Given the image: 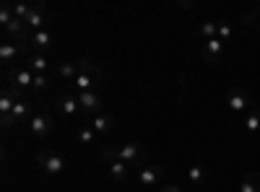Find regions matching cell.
I'll list each match as a JSON object with an SVG mask.
<instances>
[{"label":"cell","mask_w":260,"mask_h":192,"mask_svg":"<svg viewBox=\"0 0 260 192\" xmlns=\"http://www.w3.org/2000/svg\"><path fill=\"white\" fill-rule=\"evenodd\" d=\"M99 156H102L104 161H107V159H117V161H125V164H130V166H138V164L146 161V148H143L141 143H125V145H120V148H104Z\"/></svg>","instance_id":"obj_1"},{"label":"cell","mask_w":260,"mask_h":192,"mask_svg":"<svg viewBox=\"0 0 260 192\" xmlns=\"http://www.w3.org/2000/svg\"><path fill=\"white\" fill-rule=\"evenodd\" d=\"M99 78H102V68L94 65L89 57H83V60H81V70H78V75H76V81H73V86H76L78 94L94 91V86L99 83Z\"/></svg>","instance_id":"obj_2"},{"label":"cell","mask_w":260,"mask_h":192,"mask_svg":"<svg viewBox=\"0 0 260 192\" xmlns=\"http://www.w3.org/2000/svg\"><path fill=\"white\" fill-rule=\"evenodd\" d=\"M31 117H34V112H31V104H29L26 99H21V101L13 106V112H11V114L0 117V122H3V127L8 130V127H13V125H24V122H29Z\"/></svg>","instance_id":"obj_3"},{"label":"cell","mask_w":260,"mask_h":192,"mask_svg":"<svg viewBox=\"0 0 260 192\" xmlns=\"http://www.w3.org/2000/svg\"><path fill=\"white\" fill-rule=\"evenodd\" d=\"M8 78V86H16V89H31V83H34V73L29 70V65H16V68H8L6 73Z\"/></svg>","instance_id":"obj_4"},{"label":"cell","mask_w":260,"mask_h":192,"mask_svg":"<svg viewBox=\"0 0 260 192\" xmlns=\"http://www.w3.org/2000/svg\"><path fill=\"white\" fill-rule=\"evenodd\" d=\"M39 166H42V172H45L47 177H57V174L65 172V159L60 153L45 151V153H39Z\"/></svg>","instance_id":"obj_5"},{"label":"cell","mask_w":260,"mask_h":192,"mask_svg":"<svg viewBox=\"0 0 260 192\" xmlns=\"http://www.w3.org/2000/svg\"><path fill=\"white\" fill-rule=\"evenodd\" d=\"M52 114H47V112H34V117L29 120V133L34 135V138H47L50 133H52Z\"/></svg>","instance_id":"obj_6"},{"label":"cell","mask_w":260,"mask_h":192,"mask_svg":"<svg viewBox=\"0 0 260 192\" xmlns=\"http://www.w3.org/2000/svg\"><path fill=\"white\" fill-rule=\"evenodd\" d=\"M161 179H164V169H161L159 164H146V166H141V172H138L141 187H156V184H161Z\"/></svg>","instance_id":"obj_7"},{"label":"cell","mask_w":260,"mask_h":192,"mask_svg":"<svg viewBox=\"0 0 260 192\" xmlns=\"http://www.w3.org/2000/svg\"><path fill=\"white\" fill-rule=\"evenodd\" d=\"M3 31H6V42H29V39H31L29 26H26L21 18H13Z\"/></svg>","instance_id":"obj_8"},{"label":"cell","mask_w":260,"mask_h":192,"mask_svg":"<svg viewBox=\"0 0 260 192\" xmlns=\"http://www.w3.org/2000/svg\"><path fill=\"white\" fill-rule=\"evenodd\" d=\"M78 96V104H81V112L86 114H99L102 112V96L99 91H83V94H76Z\"/></svg>","instance_id":"obj_9"},{"label":"cell","mask_w":260,"mask_h":192,"mask_svg":"<svg viewBox=\"0 0 260 192\" xmlns=\"http://www.w3.org/2000/svg\"><path fill=\"white\" fill-rule=\"evenodd\" d=\"M130 164L125 161H117V159H107V172H110V179L112 182H127L130 179Z\"/></svg>","instance_id":"obj_10"},{"label":"cell","mask_w":260,"mask_h":192,"mask_svg":"<svg viewBox=\"0 0 260 192\" xmlns=\"http://www.w3.org/2000/svg\"><path fill=\"white\" fill-rule=\"evenodd\" d=\"M57 112L62 114V117H76L78 112H81V104H78V96H73V94H62V96H57Z\"/></svg>","instance_id":"obj_11"},{"label":"cell","mask_w":260,"mask_h":192,"mask_svg":"<svg viewBox=\"0 0 260 192\" xmlns=\"http://www.w3.org/2000/svg\"><path fill=\"white\" fill-rule=\"evenodd\" d=\"M226 106L232 112H237V114H245L247 106H250V96L245 91H240V89H234V91L226 94Z\"/></svg>","instance_id":"obj_12"},{"label":"cell","mask_w":260,"mask_h":192,"mask_svg":"<svg viewBox=\"0 0 260 192\" xmlns=\"http://www.w3.org/2000/svg\"><path fill=\"white\" fill-rule=\"evenodd\" d=\"M224 42L216 36V39H206L203 42V57L208 60V62H219L221 60V55H224Z\"/></svg>","instance_id":"obj_13"},{"label":"cell","mask_w":260,"mask_h":192,"mask_svg":"<svg viewBox=\"0 0 260 192\" xmlns=\"http://www.w3.org/2000/svg\"><path fill=\"white\" fill-rule=\"evenodd\" d=\"M91 130L96 133V135H107V133H112V127H115V120H112V114H107V112H99V114H94L91 117Z\"/></svg>","instance_id":"obj_14"},{"label":"cell","mask_w":260,"mask_h":192,"mask_svg":"<svg viewBox=\"0 0 260 192\" xmlns=\"http://www.w3.org/2000/svg\"><path fill=\"white\" fill-rule=\"evenodd\" d=\"M45 6H42V3H37L34 8H31V13H29V18L24 21V24L29 26V31L34 34V31H42V26H45Z\"/></svg>","instance_id":"obj_15"},{"label":"cell","mask_w":260,"mask_h":192,"mask_svg":"<svg viewBox=\"0 0 260 192\" xmlns=\"http://www.w3.org/2000/svg\"><path fill=\"white\" fill-rule=\"evenodd\" d=\"M29 45H31L37 52H45V50H50V47H52V31H47V29L34 31V34H31V39H29Z\"/></svg>","instance_id":"obj_16"},{"label":"cell","mask_w":260,"mask_h":192,"mask_svg":"<svg viewBox=\"0 0 260 192\" xmlns=\"http://www.w3.org/2000/svg\"><path fill=\"white\" fill-rule=\"evenodd\" d=\"M21 52H24L21 45H16V42H3V45H0V62H3V65H11Z\"/></svg>","instance_id":"obj_17"},{"label":"cell","mask_w":260,"mask_h":192,"mask_svg":"<svg viewBox=\"0 0 260 192\" xmlns=\"http://www.w3.org/2000/svg\"><path fill=\"white\" fill-rule=\"evenodd\" d=\"M78 70H81V60L78 62H73V60H65V62H60V68H57V75L62 78V81H76V75H78Z\"/></svg>","instance_id":"obj_18"},{"label":"cell","mask_w":260,"mask_h":192,"mask_svg":"<svg viewBox=\"0 0 260 192\" xmlns=\"http://www.w3.org/2000/svg\"><path fill=\"white\" fill-rule=\"evenodd\" d=\"M26 65H29V70H31L34 75H45V73H47V68H50V62H47V57H45V55H31Z\"/></svg>","instance_id":"obj_19"},{"label":"cell","mask_w":260,"mask_h":192,"mask_svg":"<svg viewBox=\"0 0 260 192\" xmlns=\"http://www.w3.org/2000/svg\"><path fill=\"white\" fill-rule=\"evenodd\" d=\"M206 177H208V172H206L203 164H192V166L187 169V182H190V184H203Z\"/></svg>","instance_id":"obj_20"},{"label":"cell","mask_w":260,"mask_h":192,"mask_svg":"<svg viewBox=\"0 0 260 192\" xmlns=\"http://www.w3.org/2000/svg\"><path fill=\"white\" fill-rule=\"evenodd\" d=\"M245 130L247 133H257L260 130V109H250L245 114Z\"/></svg>","instance_id":"obj_21"},{"label":"cell","mask_w":260,"mask_h":192,"mask_svg":"<svg viewBox=\"0 0 260 192\" xmlns=\"http://www.w3.org/2000/svg\"><path fill=\"white\" fill-rule=\"evenodd\" d=\"M198 34L203 36V42L206 39H216V36H219V24H213V21H203V24L198 26Z\"/></svg>","instance_id":"obj_22"},{"label":"cell","mask_w":260,"mask_h":192,"mask_svg":"<svg viewBox=\"0 0 260 192\" xmlns=\"http://www.w3.org/2000/svg\"><path fill=\"white\" fill-rule=\"evenodd\" d=\"M76 135H78V140H81L83 145H94V143H96V138H99V135L91 130V125H83V127H78V133H76Z\"/></svg>","instance_id":"obj_23"},{"label":"cell","mask_w":260,"mask_h":192,"mask_svg":"<svg viewBox=\"0 0 260 192\" xmlns=\"http://www.w3.org/2000/svg\"><path fill=\"white\" fill-rule=\"evenodd\" d=\"M13 18H16V16H13V3H3V6H0V26L6 29Z\"/></svg>","instance_id":"obj_24"},{"label":"cell","mask_w":260,"mask_h":192,"mask_svg":"<svg viewBox=\"0 0 260 192\" xmlns=\"http://www.w3.org/2000/svg\"><path fill=\"white\" fill-rule=\"evenodd\" d=\"M31 3H13V16L16 18H21V21H26L29 18V13H31Z\"/></svg>","instance_id":"obj_25"},{"label":"cell","mask_w":260,"mask_h":192,"mask_svg":"<svg viewBox=\"0 0 260 192\" xmlns=\"http://www.w3.org/2000/svg\"><path fill=\"white\" fill-rule=\"evenodd\" d=\"M240 192H260V182H257V177L252 174V177L242 179V187H240Z\"/></svg>","instance_id":"obj_26"},{"label":"cell","mask_w":260,"mask_h":192,"mask_svg":"<svg viewBox=\"0 0 260 192\" xmlns=\"http://www.w3.org/2000/svg\"><path fill=\"white\" fill-rule=\"evenodd\" d=\"M234 36V26L229 24V21H224V24H219V39L224 42V45H226V42Z\"/></svg>","instance_id":"obj_27"},{"label":"cell","mask_w":260,"mask_h":192,"mask_svg":"<svg viewBox=\"0 0 260 192\" xmlns=\"http://www.w3.org/2000/svg\"><path fill=\"white\" fill-rule=\"evenodd\" d=\"M47 86H50L47 73H45V75H34V83H31V89H34V91H47Z\"/></svg>","instance_id":"obj_28"},{"label":"cell","mask_w":260,"mask_h":192,"mask_svg":"<svg viewBox=\"0 0 260 192\" xmlns=\"http://www.w3.org/2000/svg\"><path fill=\"white\" fill-rule=\"evenodd\" d=\"M161 192H182V187H177V184H164Z\"/></svg>","instance_id":"obj_29"},{"label":"cell","mask_w":260,"mask_h":192,"mask_svg":"<svg viewBox=\"0 0 260 192\" xmlns=\"http://www.w3.org/2000/svg\"><path fill=\"white\" fill-rule=\"evenodd\" d=\"M255 13H257V16H260V6H257V11H255Z\"/></svg>","instance_id":"obj_30"}]
</instances>
